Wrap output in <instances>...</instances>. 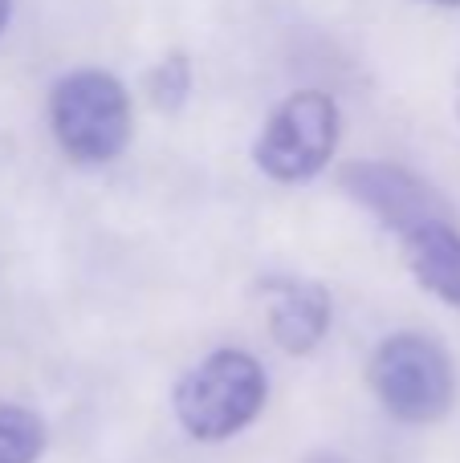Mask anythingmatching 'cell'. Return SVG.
Masks as SVG:
<instances>
[{
	"mask_svg": "<svg viewBox=\"0 0 460 463\" xmlns=\"http://www.w3.org/2000/svg\"><path fill=\"white\" fill-rule=\"evenodd\" d=\"M269 399V378L249 350H212L176 383L171 411L196 443H225L257 423Z\"/></svg>",
	"mask_w": 460,
	"mask_h": 463,
	"instance_id": "cell-1",
	"label": "cell"
},
{
	"mask_svg": "<svg viewBox=\"0 0 460 463\" xmlns=\"http://www.w3.org/2000/svg\"><path fill=\"white\" fill-rule=\"evenodd\" d=\"M49 130L65 159L81 167L114 163L130 143V94L106 70H73L49 90Z\"/></svg>",
	"mask_w": 460,
	"mask_h": 463,
	"instance_id": "cell-2",
	"label": "cell"
},
{
	"mask_svg": "<svg viewBox=\"0 0 460 463\" xmlns=\"http://www.w3.org/2000/svg\"><path fill=\"white\" fill-rule=\"evenodd\" d=\"M367 383L391 419L412 427L440 423L456 399V374L448 350L436 337L412 334V329L391 334L375 345Z\"/></svg>",
	"mask_w": 460,
	"mask_h": 463,
	"instance_id": "cell-3",
	"label": "cell"
},
{
	"mask_svg": "<svg viewBox=\"0 0 460 463\" xmlns=\"http://www.w3.org/2000/svg\"><path fill=\"white\" fill-rule=\"evenodd\" d=\"M339 135V102L322 90H298L265 118L257 143H253V163L273 184H310L331 167Z\"/></svg>",
	"mask_w": 460,
	"mask_h": 463,
	"instance_id": "cell-4",
	"label": "cell"
},
{
	"mask_svg": "<svg viewBox=\"0 0 460 463\" xmlns=\"http://www.w3.org/2000/svg\"><path fill=\"white\" fill-rule=\"evenodd\" d=\"M339 184L359 208H367L388 232L404 236V232L428 224V220H448V203L428 179L416 171L399 167V163H347L339 171Z\"/></svg>",
	"mask_w": 460,
	"mask_h": 463,
	"instance_id": "cell-5",
	"label": "cell"
},
{
	"mask_svg": "<svg viewBox=\"0 0 460 463\" xmlns=\"http://www.w3.org/2000/svg\"><path fill=\"white\" fill-rule=\"evenodd\" d=\"M269 293V334L285 354L302 358L322 345L331 329V293L318 280L298 277H273L265 280Z\"/></svg>",
	"mask_w": 460,
	"mask_h": 463,
	"instance_id": "cell-6",
	"label": "cell"
},
{
	"mask_svg": "<svg viewBox=\"0 0 460 463\" xmlns=\"http://www.w3.org/2000/svg\"><path fill=\"white\" fill-rule=\"evenodd\" d=\"M399 244H404V260L416 285L460 313V232L453 228V216L404 232Z\"/></svg>",
	"mask_w": 460,
	"mask_h": 463,
	"instance_id": "cell-7",
	"label": "cell"
},
{
	"mask_svg": "<svg viewBox=\"0 0 460 463\" xmlns=\"http://www.w3.org/2000/svg\"><path fill=\"white\" fill-rule=\"evenodd\" d=\"M49 427L21 402H0V463H37L45 456Z\"/></svg>",
	"mask_w": 460,
	"mask_h": 463,
	"instance_id": "cell-8",
	"label": "cell"
},
{
	"mask_svg": "<svg viewBox=\"0 0 460 463\" xmlns=\"http://www.w3.org/2000/svg\"><path fill=\"white\" fill-rule=\"evenodd\" d=\"M147 94L151 106L163 114H176L192 98V61L184 53H168L151 73H147Z\"/></svg>",
	"mask_w": 460,
	"mask_h": 463,
	"instance_id": "cell-9",
	"label": "cell"
},
{
	"mask_svg": "<svg viewBox=\"0 0 460 463\" xmlns=\"http://www.w3.org/2000/svg\"><path fill=\"white\" fill-rule=\"evenodd\" d=\"M306 463H350V459L339 456V451H310Z\"/></svg>",
	"mask_w": 460,
	"mask_h": 463,
	"instance_id": "cell-10",
	"label": "cell"
},
{
	"mask_svg": "<svg viewBox=\"0 0 460 463\" xmlns=\"http://www.w3.org/2000/svg\"><path fill=\"white\" fill-rule=\"evenodd\" d=\"M8 21H13V0H0V37H5Z\"/></svg>",
	"mask_w": 460,
	"mask_h": 463,
	"instance_id": "cell-11",
	"label": "cell"
},
{
	"mask_svg": "<svg viewBox=\"0 0 460 463\" xmlns=\"http://www.w3.org/2000/svg\"><path fill=\"white\" fill-rule=\"evenodd\" d=\"M453 110H456V122H460V70H456V86H453Z\"/></svg>",
	"mask_w": 460,
	"mask_h": 463,
	"instance_id": "cell-12",
	"label": "cell"
},
{
	"mask_svg": "<svg viewBox=\"0 0 460 463\" xmlns=\"http://www.w3.org/2000/svg\"><path fill=\"white\" fill-rule=\"evenodd\" d=\"M428 5H440V8H460V0H428Z\"/></svg>",
	"mask_w": 460,
	"mask_h": 463,
	"instance_id": "cell-13",
	"label": "cell"
}]
</instances>
